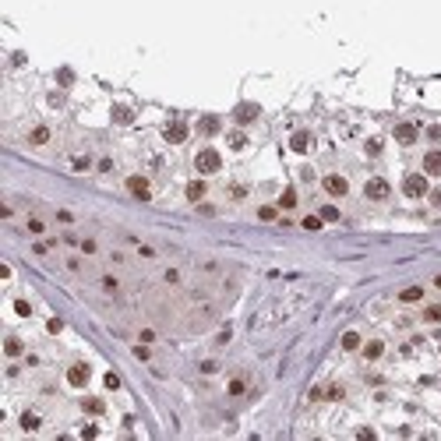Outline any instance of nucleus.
I'll return each mask as SVG.
<instances>
[{"mask_svg":"<svg viewBox=\"0 0 441 441\" xmlns=\"http://www.w3.org/2000/svg\"><path fill=\"white\" fill-rule=\"evenodd\" d=\"M194 166H198V173L202 177H209V173H219V166H222V155L216 152V148H202L194 155Z\"/></svg>","mask_w":441,"mask_h":441,"instance_id":"obj_1","label":"nucleus"},{"mask_svg":"<svg viewBox=\"0 0 441 441\" xmlns=\"http://www.w3.org/2000/svg\"><path fill=\"white\" fill-rule=\"evenodd\" d=\"M427 191H431L427 173H410V177L403 180V194H406V198H424Z\"/></svg>","mask_w":441,"mask_h":441,"instance_id":"obj_2","label":"nucleus"},{"mask_svg":"<svg viewBox=\"0 0 441 441\" xmlns=\"http://www.w3.org/2000/svg\"><path fill=\"white\" fill-rule=\"evenodd\" d=\"M364 194L371 198V202H385V198L392 194V187H388V180H381V177H371V180H367V187H364Z\"/></svg>","mask_w":441,"mask_h":441,"instance_id":"obj_3","label":"nucleus"},{"mask_svg":"<svg viewBox=\"0 0 441 441\" xmlns=\"http://www.w3.org/2000/svg\"><path fill=\"white\" fill-rule=\"evenodd\" d=\"M89 378H92L89 364H71V367H67V385H74V388H85Z\"/></svg>","mask_w":441,"mask_h":441,"instance_id":"obj_4","label":"nucleus"},{"mask_svg":"<svg viewBox=\"0 0 441 441\" xmlns=\"http://www.w3.org/2000/svg\"><path fill=\"white\" fill-rule=\"evenodd\" d=\"M322 187H325L332 198H342V194L349 191V180H346V177H339V173H329V177L322 180Z\"/></svg>","mask_w":441,"mask_h":441,"instance_id":"obj_5","label":"nucleus"},{"mask_svg":"<svg viewBox=\"0 0 441 441\" xmlns=\"http://www.w3.org/2000/svg\"><path fill=\"white\" fill-rule=\"evenodd\" d=\"M127 191L134 198H141V202H148V198H152V184L145 177H127Z\"/></svg>","mask_w":441,"mask_h":441,"instance_id":"obj_6","label":"nucleus"},{"mask_svg":"<svg viewBox=\"0 0 441 441\" xmlns=\"http://www.w3.org/2000/svg\"><path fill=\"white\" fill-rule=\"evenodd\" d=\"M163 138H166L170 145H180V141H187V124H180V120H173V124H166Z\"/></svg>","mask_w":441,"mask_h":441,"instance_id":"obj_7","label":"nucleus"},{"mask_svg":"<svg viewBox=\"0 0 441 441\" xmlns=\"http://www.w3.org/2000/svg\"><path fill=\"white\" fill-rule=\"evenodd\" d=\"M258 113H261V110H258L254 103H240L233 116H236V124H251V120H258Z\"/></svg>","mask_w":441,"mask_h":441,"instance_id":"obj_8","label":"nucleus"},{"mask_svg":"<svg viewBox=\"0 0 441 441\" xmlns=\"http://www.w3.org/2000/svg\"><path fill=\"white\" fill-rule=\"evenodd\" d=\"M424 173H427V177H441V152H438V148L424 155Z\"/></svg>","mask_w":441,"mask_h":441,"instance_id":"obj_9","label":"nucleus"},{"mask_svg":"<svg viewBox=\"0 0 441 441\" xmlns=\"http://www.w3.org/2000/svg\"><path fill=\"white\" fill-rule=\"evenodd\" d=\"M395 141H399V145H413V141H417V127H413V124H399V127H395Z\"/></svg>","mask_w":441,"mask_h":441,"instance_id":"obj_10","label":"nucleus"},{"mask_svg":"<svg viewBox=\"0 0 441 441\" xmlns=\"http://www.w3.org/2000/svg\"><path fill=\"white\" fill-rule=\"evenodd\" d=\"M205 191H209V184H205V180H191V184H187V202H202Z\"/></svg>","mask_w":441,"mask_h":441,"instance_id":"obj_11","label":"nucleus"},{"mask_svg":"<svg viewBox=\"0 0 441 441\" xmlns=\"http://www.w3.org/2000/svg\"><path fill=\"white\" fill-rule=\"evenodd\" d=\"M290 148H293V152H307V148H311V134H307V131H297V134L290 138Z\"/></svg>","mask_w":441,"mask_h":441,"instance_id":"obj_12","label":"nucleus"},{"mask_svg":"<svg viewBox=\"0 0 441 441\" xmlns=\"http://www.w3.org/2000/svg\"><path fill=\"white\" fill-rule=\"evenodd\" d=\"M381 353H385V342H381V339H371V342H364V356H367V360H378Z\"/></svg>","mask_w":441,"mask_h":441,"instance_id":"obj_13","label":"nucleus"},{"mask_svg":"<svg viewBox=\"0 0 441 441\" xmlns=\"http://www.w3.org/2000/svg\"><path fill=\"white\" fill-rule=\"evenodd\" d=\"M198 131H202V134H216L219 131V116H202V120H198Z\"/></svg>","mask_w":441,"mask_h":441,"instance_id":"obj_14","label":"nucleus"},{"mask_svg":"<svg viewBox=\"0 0 441 441\" xmlns=\"http://www.w3.org/2000/svg\"><path fill=\"white\" fill-rule=\"evenodd\" d=\"M399 300H403V304H417V300H424V290L420 286H406L403 293H399Z\"/></svg>","mask_w":441,"mask_h":441,"instance_id":"obj_15","label":"nucleus"},{"mask_svg":"<svg viewBox=\"0 0 441 441\" xmlns=\"http://www.w3.org/2000/svg\"><path fill=\"white\" fill-rule=\"evenodd\" d=\"M113 120H116V124H131L134 113H131L127 106H113Z\"/></svg>","mask_w":441,"mask_h":441,"instance_id":"obj_16","label":"nucleus"},{"mask_svg":"<svg viewBox=\"0 0 441 441\" xmlns=\"http://www.w3.org/2000/svg\"><path fill=\"white\" fill-rule=\"evenodd\" d=\"M297 205V191L293 187H286L283 194H279V209H293Z\"/></svg>","mask_w":441,"mask_h":441,"instance_id":"obj_17","label":"nucleus"},{"mask_svg":"<svg viewBox=\"0 0 441 441\" xmlns=\"http://www.w3.org/2000/svg\"><path fill=\"white\" fill-rule=\"evenodd\" d=\"M28 141H32V145H46V141H50V127H35V131L28 134Z\"/></svg>","mask_w":441,"mask_h":441,"instance_id":"obj_18","label":"nucleus"},{"mask_svg":"<svg viewBox=\"0 0 441 441\" xmlns=\"http://www.w3.org/2000/svg\"><path fill=\"white\" fill-rule=\"evenodd\" d=\"M364 342H360V335L356 332H342V349H360Z\"/></svg>","mask_w":441,"mask_h":441,"instance_id":"obj_19","label":"nucleus"},{"mask_svg":"<svg viewBox=\"0 0 441 441\" xmlns=\"http://www.w3.org/2000/svg\"><path fill=\"white\" fill-rule=\"evenodd\" d=\"M318 216H322L325 222H339V209H335V205H325V209L318 212Z\"/></svg>","mask_w":441,"mask_h":441,"instance_id":"obj_20","label":"nucleus"},{"mask_svg":"<svg viewBox=\"0 0 441 441\" xmlns=\"http://www.w3.org/2000/svg\"><path fill=\"white\" fill-rule=\"evenodd\" d=\"M4 353H7V356H18V353H21V342H18V339L11 335V339L4 342Z\"/></svg>","mask_w":441,"mask_h":441,"instance_id":"obj_21","label":"nucleus"},{"mask_svg":"<svg viewBox=\"0 0 441 441\" xmlns=\"http://www.w3.org/2000/svg\"><path fill=\"white\" fill-rule=\"evenodd\" d=\"M21 427H25V431H39V417H35V413H25V417H21Z\"/></svg>","mask_w":441,"mask_h":441,"instance_id":"obj_22","label":"nucleus"},{"mask_svg":"<svg viewBox=\"0 0 441 441\" xmlns=\"http://www.w3.org/2000/svg\"><path fill=\"white\" fill-rule=\"evenodd\" d=\"M244 388H247L244 378H233V381H229V395H244Z\"/></svg>","mask_w":441,"mask_h":441,"instance_id":"obj_23","label":"nucleus"},{"mask_svg":"<svg viewBox=\"0 0 441 441\" xmlns=\"http://www.w3.org/2000/svg\"><path fill=\"white\" fill-rule=\"evenodd\" d=\"M424 322H441V307H438V304H431V307L424 311Z\"/></svg>","mask_w":441,"mask_h":441,"instance_id":"obj_24","label":"nucleus"},{"mask_svg":"<svg viewBox=\"0 0 441 441\" xmlns=\"http://www.w3.org/2000/svg\"><path fill=\"white\" fill-rule=\"evenodd\" d=\"M275 216H279V212H275L272 205H265V209H258V219H261V222H272Z\"/></svg>","mask_w":441,"mask_h":441,"instance_id":"obj_25","label":"nucleus"},{"mask_svg":"<svg viewBox=\"0 0 441 441\" xmlns=\"http://www.w3.org/2000/svg\"><path fill=\"white\" fill-rule=\"evenodd\" d=\"M89 413H103V399H85V403H82Z\"/></svg>","mask_w":441,"mask_h":441,"instance_id":"obj_26","label":"nucleus"},{"mask_svg":"<svg viewBox=\"0 0 441 441\" xmlns=\"http://www.w3.org/2000/svg\"><path fill=\"white\" fill-rule=\"evenodd\" d=\"M322 222H325L322 216H307L304 219V229H322Z\"/></svg>","mask_w":441,"mask_h":441,"instance_id":"obj_27","label":"nucleus"},{"mask_svg":"<svg viewBox=\"0 0 441 441\" xmlns=\"http://www.w3.org/2000/svg\"><path fill=\"white\" fill-rule=\"evenodd\" d=\"M14 311H18L21 318H28V314H32V304H28V300H14Z\"/></svg>","mask_w":441,"mask_h":441,"instance_id":"obj_28","label":"nucleus"},{"mask_svg":"<svg viewBox=\"0 0 441 441\" xmlns=\"http://www.w3.org/2000/svg\"><path fill=\"white\" fill-rule=\"evenodd\" d=\"M244 145H247L244 134H229V148H244Z\"/></svg>","mask_w":441,"mask_h":441,"instance_id":"obj_29","label":"nucleus"},{"mask_svg":"<svg viewBox=\"0 0 441 441\" xmlns=\"http://www.w3.org/2000/svg\"><path fill=\"white\" fill-rule=\"evenodd\" d=\"M103 381H106V388H120V378H116V374H113V371H110V374H106V378H103Z\"/></svg>","mask_w":441,"mask_h":441,"instance_id":"obj_30","label":"nucleus"},{"mask_svg":"<svg viewBox=\"0 0 441 441\" xmlns=\"http://www.w3.org/2000/svg\"><path fill=\"white\" fill-rule=\"evenodd\" d=\"M103 290H110V293H116V279H113V275H106V279H103Z\"/></svg>","mask_w":441,"mask_h":441,"instance_id":"obj_31","label":"nucleus"},{"mask_svg":"<svg viewBox=\"0 0 441 441\" xmlns=\"http://www.w3.org/2000/svg\"><path fill=\"white\" fill-rule=\"evenodd\" d=\"M46 329H50V332H53V335H57V332H60V329H64V322H60V318H50V325H46Z\"/></svg>","mask_w":441,"mask_h":441,"instance_id":"obj_32","label":"nucleus"},{"mask_svg":"<svg viewBox=\"0 0 441 441\" xmlns=\"http://www.w3.org/2000/svg\"><path fill=\"white\" fill-rule=\"evenodd\" d=\"M431 205H434V209H441V187H434V191H431Z\"/></svg>","mask_w":441,"mask_h":441,"instance_id":"obj_33","label":"nucleus"},{"mask_svg":"<svg viewBox=\"0 0 441 441\" xmlns=\"http://www.w3.org/2000/svg\"><path fill=\"white\" fill-rule=\"evenodd\" d=\"M74 170H89V155H78L74 159Z\"/></svg>","mask_w":441,"mask_h":441,"instance_id":"obj_34","label":"nucleus"},{"mask_svg":"<svg viewBox=\"0 0 441 441\" xmlns=\"http://www.w3.org/2000/svg\"><path fill=\"white\" fill-rule=\"evenodd\" d=\"M367 152H371V155H378V152H381V141H378V138H371V141H367Z\"/></svg>","mask_w":441,"mask_h":441,"instance_id":"obj_35","label":"nucleus"},{"mask_svg":"<svg viewBox=\"0 0 441 441\" xmlns=\"http://www.w3.org/2000/svg\"><path fill=\"white\" fill-rule=\"evenodd\" d=\"M28 229L32 233H43V219H28Z\"/></svg>","mask_w":441,"mask_h":441,"instance_id":"obj_36","label":"nucleus"},{"mask_svg":"<svg viewBox=\"0 0 441 441\" xmlns=\"http://www.w3.org/2000/svg\"><path fill=\"white\" fill-rule=\"evenodd\" d=\"M82 251L85 254H96V240H82Z\"/></svg>","mask_w":441,"mask_h":441,"instance_id":"obj_37","label":"nucleus"},{"mask_svg":"<svg viewBox=\"0 0 441 441\" xmlns=\"http://www.w3.org/2000/svg\"><path fill=\"white\" fill-rule=\"evenodd\" d=\"M427 134H431V141H441V127H431Z\"/></svg>","mask_w":441,"mask_h":441,"instance_id":"obj_38","label":"nucleus"},{"mask_svg":"<svg viewBox=\"0 0 441 441\" xmlns=\"http://www.w3.org/2000/svg\"><path fill=\"white\" fill-rule=\"evenodd\" d=\"M434 286H438V290H441V275H438V279H434Z\"/></svg>","mask_w":441,"mask_h":441,"instance_id":"obj_39","label":"nucleus"}]
</instances>
